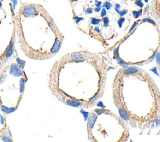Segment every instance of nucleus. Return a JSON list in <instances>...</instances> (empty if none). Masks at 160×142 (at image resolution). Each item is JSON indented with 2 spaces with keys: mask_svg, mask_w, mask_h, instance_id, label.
I'll return each instance as SVG.
<instances>
[{
  "mask_svg": "<svg viewBox=\"0 0 160 142\" xmlns=\"http://www.w3.org/2000/svg\"><path fill=\"white\" fill-rule=\"evenodd\" d=\"M61 46V42L59 40H58V39L55 40V42H54V45L53 46L52 48L51 49V52L53 53H56L59 50V48Z\"/></svg>",
  "mask_w": 160,
  "mask_h": 142,
  "instance_id": "obj_4",
  "label": "nucleus"
},
{
  "mask_svg": "<svg viewBox=\"0 0 160 142\" xmlns=\"http://www.w3.org/2000/svg\"><path fill=\"white\" fill-rule=\"evenodd\" d=\"M95 3H96L95 5L96 7H100L101 6V5H102L101 2L99 1H97V0H96L95 1Z\"/></svg>",
  "mask_w": 160,
  "mask_h": 142,
  "instance_id": "obj_27",
  "label": "nucleus"
},
{
  "mask_svg": "<svg viewBox=\"0 0 160 142\" xmlns=\"http://www.w3.org/2000/svg\"><path fill=\"white\" fill-rule=\"evenodd\" d=\"M19 86H20V92L23 93L25 88V80L24 78H21L19 82Z\"/></svg>",
  "mask_w": 160,
  "mask_h": 142,
  "instance_id": "obj_10",
  "label": "nucleus"
},
{
  "mask_svg": "<svg viewBox=\"0 0 160 142\" xmlns=\"http://www.w3.org/2000/svg\"><path fill=\"white\" fill-rule=\"evenodd\" d=\"M71 1H73V2H75V1H77L78 0H71Z\"/></svg>",
  "mask_w": 160,
  "mask_h": 142,
  "instance_id": "obj_34",
  "label": "nucleus"
},
{
  "mask_svg": "<svg viewBox=\"0 0 160 142\" xmlns=\"http://www.w3.org/2000/svg\"><path fill=\"white\" fill-rule=\"evenodd\" d=\"M103 7H105L106 8V10H109L110 8L112 7V5L110 2L109 1H106L105 2V3L103 4Z\"/></svg>",
  "mask_w": 160,
  "mask_h": 142,
  "instance_id": "obj_14",
  "label": "nucleus"
},
{
  "mask_svg": "<svg viewBox=\"0 0 160 142\" xmlns=\"http://www.w3.org/2000/svg\"><path fill=\"white\" fill-rule=\"evenodd\" d=\"M124 21H125V19H124V18H121L118 21V25H119V28L122 27V24H123V23L124 22Z\"/></svg>",
  "mask_w": 160,
  "mask_h": 142,
  "instance_id": "obj_18",
  "label": "nucleus"
},
{
  "mask_svg": "<svg viewBox=\"0 0 160 142\" xmlns=\"http://www.w3.org/2000/svg\"><path fill=\"white\" fill-rule=\"evenodd\" d=\"M1 110L6 114H10L14 112V111H16V108H8L5 106L2 105Z\"/></svg>",
  "mask_w": 160,
  "mask_h": 142,
  "instance_id": "obj_5",
  "label": "nucleus"
},
{
  "mask_svg": "<svg viewBox=\"0 0 160 142\" xmlns=\"http://www.w3.org/2000/svg\"><path fill=\"white\" fill-rule=\"evenodd\" d=\"M71 59L75 61H79L83 59V56L80 54H74L71 56Z\"/></svg>",
  "mask_w": 160,
  "mask_h": 142,
  "instance_id": "obj_7",
  "label": "nucleus"
},
{
  "mask_svg": "<svg viewBox=\"0 0 160 142\" xmlns=\"http://www.w3.org/2000/svg\"><path fill=\"white\" fill-rule=\"evenodd\" d=\"M73 19H74V20H75V21H76V23H78L79 21H82V20H83V19H84V18H81V17H79V16H74Z\"/></svg>",
  "mask_w": 160,
  "mask_h": 142,
  "instance_id": "obj_19",
  "label": "nucleus"
},
{
  "mask_svg": "<svg viewBox=\"0 0 160 142\" xmlns=\"http://www.w3.org/2000/svg\"><path fill=\"white\" fill-rule=\"evenodd\" d=\"M16 61H17L18 64L19 65V67L21 68V69H23L24 68V66H25V61H23L22 59H21L19 58H16Z\"/></svg>",
  "mask_w": 160,
  "mask_h": 142,
  "instance_id": "obj_11",
  "label": "nucleus"
},
{
  "mask_svg": "<svg viewBox=\"0 0 160 142\" xmlns=\"http://www.w3.org/2000/svg\"><path fill=\"white\" fill-rule=\"evenodd\" d=\"M37 13V9L33 6H28L23 10V14L26 16H30Z\"/></svg>",
  "mask_w": 160,
  "mask_h": 142,
  "instance_id": "obj_2",
  "label": "nucleus"
},
{
  "mask_svg": "<svg viewBox=\"0 0 160 142\" xmlns=\"http://www.w3.org/2000/svg\"><path fill=\"white\" fill-rule=\"evenodd\" d=\"M101 6H100V7H96V8L95 9V11L96 12H99V11L101 10Z\"/></svg>",
  "mask_w": 160,
  "mask_h": 142,
  "instance_id": "obj_31",
  "label": "nucleus"
},
{
  "mask_svg": "<svg viewBox=\"0 0 160 142\" xmlns=\"http://www.w3.org/2000/svg\"><path fill=\"white\" fill-rule=\"evenodd\" d=\"M137 24H138V23H137V22H135V23H134V24H133V25L132 26L131 28V29H130V31H129V33L131 32L132 31H133V30H134V28H135L136 27V25H137Z\"/></svg>",
  "mask_w": 160,
  "mask_h": 142,
  "instance_id": "obj_23",
  "label": "nucleus"
},
{
  "mask_svg": "<svg viewBox=\"0 0 160 142\" xmlns=\"http://www.w3.org/2000/svg\"><path fill=\"white\" fill-rule=\"evenodd\" d=\"M0 121H1V123L2 124H4V121H4V118L2 115H0Z\"/></svg>",
  "mask_w": 160,
  "mask_h": 142,
  "instance_id": "obj_30",
  "label": "nucleus"
},
{
  "mask_svg": "<svg viewBox=\"0 0 160 142\" xmlns=\"http://www.w3.org/2000/svg\"><path fill=\"white\" fill-rule=\"evenodd\" d=\"M2 140L4 141V142H12L11 140H10V138L9 137H7V136H4V137L2 138Z\"/></svg>",
  "mask_w": 160,
  "mask_h": 142,
  "instance_id": "obj_24",
  "label": "nucleus"
},
{
  "mask_svg": "<svg viewBox=\"0 0 160 142\" xmlns=\"http://www.w3.org/2000/svg\"><path fill=\"white\" fill-rule=\"evenodd\" d=\"M143 22H149V23H152V24H153L154 25H156L155 22H154L153 20H152V19H149V18H144V19H143Z\"/></svg>",
  "mask_w": 160,
  "mask_h": 142,
  "instance_id": "obj_21",
  "label": "nucleus"
},
{
  "mask_svg": "<svg viewBox=\"0 0 160 142\" xmlns=\"http://www.w3.org/2000/svg\"><path fill=\"white\" fill-rule=\"evenodd\" d=\"M156 61L158 64H160V52L157 54L156 57Z\"/></svg>",
  "mask_w": 160,
  "mask_h": 142,
  "instance_id": "obj_28",
  "label": "nucleus"
},
{
  "mask_svg": "<svg viewBox=\"0 0 160 142\" xmlns=\"http://www.w3.org/2000/svg\"><path fill=\"white\" fill-rule=\"evenodd\" d=\"M1 7H2V4H1V3L0 2V8H1Z\"/></svg>",
  "mask_w": 160,
  "mask_h": 142,
  "instance_id": "obj_35",
  "label": "nucleus"
},
{
  "mask_svg": "<svg viewBox=\"0 0 160 142\" xmlns=\"http://www.w3.org/2000/svg\"><path fill=\"white\" fill-rule=\"evenodd\" d=\"M93 13V10L91 8H88L86 10V14H91Z\"/></svg>",
  "mask_w": 160,
  "mask_h": 142,
  "instance_id": "obj_25",
  "label": "nucleus"
},
{
  "mask_svg": "<svg viewBox=\"0 0 160 142\" xmlns=\"http://www.w3.org/2000/svg\"><path fill=\"white\" fill-rule=\"evenodd\" d=\"M0 24H1V21H0Z\"/></svg>",
  "mask_w": 160,
  "mask_h": 142,
  "instance_id": "obj_38",
  "label": "nucleus"
},
{
  "mask_svg": "<svg viewBox=\"0 0 160 142\" xmlns=\"http://www.w3.org/2000/svg\"><path fill=\"white\" fill-rule=\"evenodd\" d=\"M100 22H101V20H100V19H96V18H91V24H93V25L98 24Z\"/></svg>",
  "mask_w": 160,
  "mask_h": 142,
  "instance_id": "obj_15",
  "label": "nucleus"
},
{
  "mask_svg": "<svg viewBox=\"0 0 160 142\" xmlns=\"http://www.w3.org/2000/svg\"><path fill=\"white\" fill-rule=\"evenodd\" d=\"M10 73L14 77H21L23 76V72L20 67L16 64H12L10 67Z\"/></svg>",
  "mask_w": 160,
  "mask_h": 142,
  "instance_id": "obj_1",
  "label": "nucleus"
},
{
  "mask_svg": "<svg viewBox=\"0 0 160 142\" xmlns=\"http://www.w3.org/2000/svg\"><path fill=\"white\" fill-rule=\"evenodd\" d=\"M11 1H12V3H13V9L15 10V8H16V5H17L18 3V1L17 0H11Z\"/></svg>",
  "mask_w": 160,
  "mask_h": 142,
  "instance_id": "obj_26",
  "label": "nucleus"
},
{
  "mask_svg": "<svg viewBox=\"0 0 160 142\" xmlns=\"http://www.w3.org/2000/svg\"><path fill=\"white\" fill-rule=\"evenodd\" d=\"M106 11L105 8H103L101 10V17H104V16H106Z\"/></svg>",
  "mask_w": 160,
  "mask_h": 142,
  "instance_id": "obj_22",
  "label": "nucleus"
},
{
  "mask_svg": "<svg viewBox=\"0 0 160 142\" xmlns=\"http://www.w3.org/2000/svg\"><path fill=\"white\" fill-rule=\"evenodd\" d=\"M67 104L69 105L73 106H78L79 105H80V102L79 101H77L75 100H67Z\"/></svg>",
  "mask_w": 160,
  "mask_h": 142,
  "instance_id": "obj_9",
  "label": "nucleus"
},
{
  "mask_svg": "<svg viewBox=\"0 0 160 142\" xmlns=\"http://www.w3.org/2000/svg\"><path fill=\"white\" fill-rule=\"evenodd\" d=\"M14 51V43H11L10 44L9 48H8V50H7L6 53L5 54V57L6 58H10L11 57L13 54Z\"/></svg>",
  "mask_w": 160,
  "mask_h": 142,
  "instance_id": "obj_3",
  "label": "nucleus"
},
{
  "mask_svg": "<svg viewBox=\"0 0 160 142\" xmlns=\"http://www.w3.org/2000/svg\"><path fill=\"white\" fill-rule=\"evenodd\" d=\"M138 70L135 68H129L126 69L124 71V73L125 74H133L135 73L136 72H138Z\"/></svg>",
  "mask_w": 160,
  "mask_h": 142,
  "instance_id": "obj_12",
  "label": "nucleus"
},
{
  "mask_svg": "<svg viewBox=\"0 0 160 142\" xmlns=\"http://www.w3.org/2000/svg\"><path fill=\"white\" fill-rule=\"evenodd\" d=\"M103 23H104V26L105 27H108V24H109V18L108 17H105V18L103 19Z\"/></svg>",
  "mask_w": 160,
  "mask_h": 142,
  "instance_id": "obj_16",
  "label": "nucleus"
},
{
  "mask_svg": "<svg viewBox=\"0 0 160 142\" xmlns=\"http://www.w3.org/2000/svg\"><path fill=\"white\" fill-rule=\"evenodd\" d=\"M115 8L119 10V9H120V5H119V4H116V5H115Z\"/></svg>",
  "mask_w": 160,
  "mask_h": 142,
  "instance_id": "obj_32",
  "label": "nucleus"
},
{
  "mask_svg": "<svg viewBox=\"0 0 160 142\" xmlns=\"http://www.w3.org/2000/svg\"><path fill=\"white\" fill-rule=\"evenodd\" d=\"M109 1H111V0H109Z\"/></svg>",
  "mask_w": 160,
  "mask_h": 142,
  "instance_id": "obj_39",
  "label": "nucleus"
},
{
  "mask_svg": "<svg viewBox=\"0 0 160 142\" xmlns=\"http://www.w3.org/2000/svg\"><path fill=\"white\" fill-rule=\"evenodd\" d=\"M119 113L120 114V115L122 117V118L123 119H124L125 120H129V117L128 114L126 113V112L122 108H119Z\"/></svg>",
  "mask_w": 160,
  "mask_h": 142,
  "instance_id": "obj_8",
  "label": "nucleus"
},
{
  "mask_svg": "<svg viewBox=\"0 0 160 142\" xmlns=\"http://www.w3.org/2000/svg\"><path fill=\"white\" fill-rule=\"evenodd\" d=\"M2 105V102L1 101V99H0V105Z\"/></svg>",
  "mask_w": 160,
  "mask_h": 142,
  "instance_id": "obj_36",
  "label": "nucleus"
},
{
  "mask_svg": "<svg viewBox=\"0 0 160 142\" xmlns=\"http://www.w3.org/2000/svg\"><path fill=\"white\" fill-rule=\"evenodd\" d=\"M95 30L96 31H97V32H98V33H100V30H99V28L98 27H96Z\"/></svg>",
  "mask_w": 160,
  "mask_h": 142,
  "instance_id": "obj_33",
  "label": "nucleus"
},
{
  "mask_svg": "<svg viewBox=\"0 0 160 142\" xmlns=\"http://www.w3.org/2000/svg\"><path fill=\"white\" fill-rule=\"evenodd\" d=\"M142 10H140V11H133V16L135 17V18H138V17H140V16L142 14Z\"/></svg>",
  "mask_w": 160,
  "mask_h": 142,
  "instance_id": "obj_13",
  "label": "nucleus"
},
{
  "mask_svg": "<svg viewBox=\"0 0 160 142\" xmlns=\"http://www.w3.org/2000/svg\"><path fill=\"white\" fill-rule=\"evenodd\" d=\"M117 13H118L121 16H124V15H125V14L128 13V10H121V11H118Z\"/></svg>",
  "mask_w": 160,
  "mask_h": 142,
  "instance_id": "obj_20",
  "label": "nucleus"
},
{
  "mask_svg": "<svg viewBox=\"0 0 160 142\" xmlns=\"http://www.w3.org/2000/svg\"><path fill=\"white\" fill-rule=\"evenodd\" d=\"M135 5L138 6L140 7V8H143V6H144L143 2H142V0H136L135 2Z\"/></svg>",
  "mask_w": 160,
  "mask_h": 142,
  "instance_id": "obj_17",
  "label": "nucleus"
},
{
  "mask_svg": "<svg viewBox=\"0 0 160 142\" xmlns=\"http://www.w3.org/2000/svg\"><path fill=\"white\" fill-rule=\"evenodd\" d=\"M96 119V117L95 114H91L90 115V117L88 118V126L89 127L92 126L93 123L95 122Z\"/></svg>",
  "mask_w": 160,
  "mask_h": 142,
  "instance_id": "obj_6",
  "label": "nucleus"
},
{
  "mask_svg": "<svg viewBox=\"0 0 160 142\" xmlns=\"http://www.w3.org/2000/svg\"><path fill=\"white\" fill-rule=\"evenodd\" d=\"M6 78V75H3L1 77V82H0V83H3V82L5 80Z\"/></svg>",
  "mask_w": 160,
  "mask_h": 142,
  "instance_id": "obj_29",
  "label": "nucleus"
},
{
  "mask_svg": "<svg viewBox=\"0 0 160 142\" xmlns=\"http://www.w3.org/2000/svg\"><path fill=\"white\" fill-rule=\"evenodd\" d=\"M144 1L146 2V3H147V2L148 1V0H144Z\"/></svg>",
  "mask_w": 160,
  "mask_h": 142,
  "instance_id": "obj_37",
  "label": "nucleus"
}]
</instances>
